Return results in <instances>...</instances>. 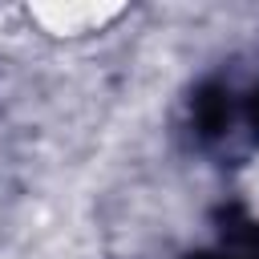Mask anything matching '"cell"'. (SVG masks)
Returning a JSON list of instances; mask_svg holds the SVG:
<instances>
[{
    "label": "cell",
    "instance_id": "obj_1",
    "mask_svg": "<svg viewBox=\"0 0 259 259\" xmlns=\"http://www.w3.org/2000/svg\"><path fill=\"white\" fill-rule=\"evenodd\" d=\"M190 259H259V227L255 223H243V227H231L210 251H198Z\"/></svg>",
    "mask_w": 259,
    "mask_h": 259
}]
</instances>
